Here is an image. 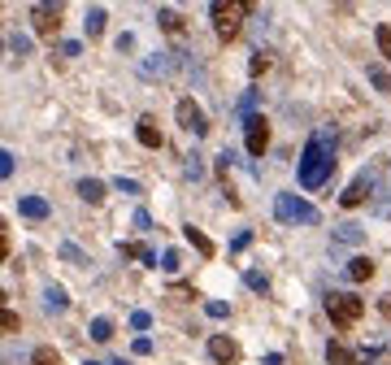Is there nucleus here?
Returning <instances> with one entry per match:
<instances>
[{"label": "nucleus", "instance_id": "f257e3e1", "mask_svg": "<svg viewBox=\"0 0 391 365\" xmlns=\"http://www.w3.org/2000/svg\"><path fill=\"white\" fill-rule=\"evenodd\" d=\"M330 174H335V130L330 135L318 130V135L304 144V152H300V187L318 192V187L330 182Z\"/></svg>", "mask_w": 391, "mask_h": 365}, {"label": "nucleus", "instance_id": "f03ea898", "mask_svg": "<svg viewBox=\"0 0 391 365\" xmlns=\"http://www.w3.org/2000/svg\"><path fill=\"white\" fill-rule=\"evenodd\" d=\"M244 0H213L209 5V18H213V31L218 39H235L240 35V26H244Z\"/></svg>", "mask_w": 391, "mask_h": 365}, {"label": "nucleus", "instance_id": "7ed1b4c3", "mask_svg": "<svg viewBox=\"0 0 391 365\" xmlns=\"http://www.w3.org/2000/svg\"><path fill=\"white\" fill-rule=\"evenodd\" d=\"M274 218L283 222V226H313L318 222V209H313L309 200H300V196H292V192H278L274 196Z\"/></svg>", "mask_w": 391, "mask_h": 365}, {"label": "nucleus", "instance_id": "20e7f679", "mask_svg": "<svg viewBox=\"0 0 391 365\" xmlns=\"http://www.w3.org/2000/svg\"><path fill=\"white\" fill-rule=\"evenodd\" d=\"M326 313H330L335 326H352V322H361L365 300H361L356 292H330V296H326Z\"/></svg>", "mask_w": 391, "mask_h": 365}, {"label": "nucleus", "instance_id": "39448f33", "mask_svg": "<svg viewBox=\"0 0 391 365\" xmlns=\"http://www.w3.org/2000/svg\"><path fill=\"white\" fill-rule=\"evenodd\" d=\"M374 187H378V174H374V170H361V174L348 182V192L339 196V204H344V209H356V204H365V200H374Z\"/></svg>", "mask_w": 391, "mask_h": 365}, {"label": "nucleus", "instance_id": "423d86ee", "mask_svg": "<svg viewBox=\"0 0 391 365\" xmlns=\"http://www.w3.org/2000/svg\"><path fill=\"white\" fill-rule=\"evenodd\" d=\"M178 126L187 130V135H196V140L209 130V118H204V109H200L192 96H187V100H178Z\"/></svg>", "mask_w": 391, "mask_h": 365}, {"label": "nucleus", "instance_id": "0eeeda50", "mask_svg": "<svg viewBox=\"0 0 391 365\" xmlns=\"http://www.w3.org/2000/svg\"><path fill=\"white\" fill-rule=\"evenodd\" d=\"M244 130H248V152H252V156H261V152L270 148V122H266V118L248 113V118H244Z\"/></svg>", "mask_w": 391, "mask_h": 365}, {"label": "nucleus", "instance_id": "6e6552de", "mask_svg": "<svg viewBox=\"0 0 391 365\" xmlns=\"http://www.w3.org/2000/svg\"><path fill=\"white\" fill-rule=\"evenodd\" d=\"M209 357H213L218 365H235L240 361V344H235L230 335H213L209 339Z\"/></svg>", "mask_w": 391, "mask_h": 365}, {"label": "nucleus", "instance_id": "1a4fd4ad", "mask_svg": "<svg viewBox=\"0 0 391 365\" xmlns=\"http://www.w3.org/2000/svg\"><path fill=\"white\" fill-rule=\"evenodd\" d=\"M361 240H365V226L344 222V226H335V235H330V252H339V248H356Z\"/></svg>", "mask_w": 391, "mask_h": 365}, {"label": "nucleus", "instance_id": "9d476101", "mask_svg": "<svg viewBox=\"0 0 391 365\" xmlns=\"http://www.w3.org/2000/svg\"><path fill=\"white\" fill-rule=\"evenodd\" d=\"M44 309H48V313H66V309H70V296H66V287L48 283V287H44Z\"/></svg>", "mask_w": 391, "mask_h": 365}, {"label": "nucleus", "instance_id": "9b49d317", "mask_svg": "<svg viewBox=\"0 0 391 365\" xmlns=\"http://www.w3.org/2000/svg\"><path fill=\"white\" fill-rule=\"evenodd\" d=\"M135 140H139L144 148H161V130H156V118H139Z\"/></svg>", "mask_w": 391, "mask_h": 365}, {"label": "nucleus", "instance_id": "f8f14e48", "mask_svg": "<svg viewBox=\"0 0 391 365\" xmlns=\"http://www.w3.org/2000/svg\"><path fill=\"white\" fill-rule=\"evenodd\" d=\"M182 235H187V244L200 252V256H218V244L213 240H209V235L200 230V226H187V230H182Z\"/></svg>", "mask_w": 391, "mask_h": 365}, {"label": "nucleus", "instance_id": "ddd939ff", "mask_svg": "<svg viewBox=\"0 0 391 365\" xmlns=\"http://www.w3.org/2000/svg\"><path fill=\"white\" fill-rule=\"evenodd\" d=\"M18 214L31 218V222H39V218H48V200H39V196H22V200H18Z\"/></svg>", "mask_w": 391, "mask_h": 365}, {"label": "nucleus", "instance_id": "4468645a", "mask_svg": "<svg viewBox=\"0 0 391 365\" xmlns=\"http://www.w3.org/2000/svg\"><path fill=\"white\" fill-rule=\"evenodd\" d=\"M31 22H35V35H44V39H52V35H57V13H48L44 5L31 13Z\"/></svg>", "mask_w": 391, "mask_h": 365}, {"label": "nucleus", "instance_id": "2eb2a0df", "mask_svg": "<svg viewBox=\"0 0 391 365\" xmlns=\"http://www.w3.org/2000/svg\"><path fill=\"white\" fill-rule=\"evenodd\" d=\"M348 278H352V283H370V278H374V261H370V256H352V261H348Z\"/></svg>", "mask_w": 391, "mask_h": 365}, {"label": "nucleus", "instance_id": "dca6fc26", "mask_svg": "<svg viewBox=\"0 0 391 365\" xmlns=\"http://www.w3.org/2000/svg\"><path fill=\"white\" fill-rule=\"evenodd\" d=\"M78 196H83L87 204H100L104 200V182L100 178H83V182H78Z\"/></svg>", "mask_w": 391, "mask_h": 365}, {"label": "nucleus", "instance_id": "f3484780", "mask_svg": "<svg viewBox=\"0 0 391 365\" xmlns=\"http://www.w3.org/2000/svg\"><path fill=\"white\" fill-rule=\"evenodd\" d=\"M370 209H374V218H391V187H374Z\"/></svg>", "mask_w": 391, "mask_h": 365}, {"label": "nucleus", "instance_id": "a211bd4d", "mask_svg": "<svg viewBox=\"0 0 391 365\" xmlns=\"http://www.w3.org/2000/svg\"><path fill=\"white\" fill-rule=\"evenodd\" d=\"M122 256H139L144 266H152V270H156V252H152V248H144V244H122Z\"/></svg>", "mask_w": 391, "mask_h": 365}, {"label": "nucleus", "instance_id": "6ab92c4d", "mask_svg": "<svg viewBox=\"0 0 391 365\" xmlns=\"http://www.w3.org/2000/svg\"><path fill=\"white\" fill-rule=\"evenodd\" d=\"M156 22H161L166 35H178V31H182V18H178L174 9H161V13H156Z\"/></svg>", "mask_w": 391, "mask_h": 365}, {"label": "nucleus", "instance_id": "aec40b11", "mask_svg": "<svg viewBox=\"0 0 391 365\" xmlns=\"http://www.w3.org/2000/svg\"><path fill=\"white\" fill-rule=\"evenodd\" d=\"M26 52H31V39H26L22 31H9V57H18V61H22Z\"/></svg>", "mask_w": 391, "mask_h": 365}, {"label": "nucleus", "instance_id": "412c9836", "mask_svg": "<svg viewBox=\"0 0 391 365\" xmlns=\"http://www.w3.org/2000/svg\"><path fill=\"white\" fill-rule=\"evenodd\" d=\"M326 361H330V365H352L356 357H352L344 344H326Z\"/></svg>", "mask_w": 391, "mask_h": 365}, {"label": "nucleus", "instance_id": "4be33fe9", "mask_svg": "<svg viewBox=\"0 0 391 365\" xmlns=\"http://www.w3.org/2000/svg\"><path fill=\"white\" fill-rule=\"evenodd\" d=\"M92 339H96V344H109V339H113V322L109 318H96L92 322Z\"/></svg>", "mask_w": 391, "mask_h": 365}, {"label": "nucleus", "instance_id": "5701e85b", "mask_svg": "<svg viewBox=\"0 0 391 365\" xmlns=\"http://www.w3.org/2000/svg\"><path fill=\"white\" fill-rule=\"evenodd\" d=\"M365 74H370V83H374L378 92H391V74H387L383 66H365Z\"/></svg>", "mask_w": 391, "mask_h": 365}, {"label": "nucleus", "instance_id": "b1692460", "mask_svg": "<svg viewBox=\"0 0 391 365\" xmlns=\"http://www.w3.org/2000/svg\"><path fill=\"white\" fill-rule=\"evenodd\" d=\"M374 44H378L383 57L391 61V26H387V22H383V26H374Z\"/></svg>", "mask_w": 391, "mask_h": 365}, {"label": "nucleus", "instance_id": "393cba45", "mask_svg": "<svg viewBox=\"0 0 391 365\" xmlns=\"http://www.w3.org/2000/svg\"><path fill=\"white\" fill-rule=\"evenodd\" d=\"M170 70V57H166V52H152V61H144V74L152 78V74H166Z\"/></svg>", "mask_w": 391, "mask_h": 365}, {"label": "nucleus", "instance_id": "a878e982", "mask_svg": "<svg viewBox=\"0 0 391 365\" xmlns=\"http://www.w3.org/2000/svg\"><path fill=\"white\" fill-rule=\"evenodd\" d=\"M83 26H87V35L96 39V35L104 31V9H87V22H83Z\"/></svg>", "mask_w": 391, "mask_h": 365}, {"label": "nucleus", "instance_id": "bb28decb", "mask_svg": "<svg viewBox=\"0 0 391 365\" xmlns=\"http://www.w3.org/2000/svg\"><path fill=\"white\" fill-rule=\"evenodd\" d=\"M31 365H61V357H57V348H35Z\"/></svg>", "mask_w": 391, "mask_h": 365}, {"label": "nucleus", "instance_id": "cd10ccee", "mask_svg": "<svg viewBox=\"0 0 391 365\" xmlns=\"http://www.w3.org/2000/svg\"><path fill=\"white\" fill-rule=\"evenodd\" d=\"M61 256H66V261H70V266H83V270H87V266H92V261H87V256H83V252H78V248H74V244H61Z\"/></svg>", "mask_w": 391, "mask_h": 365}, {"label": "nucleus", "instance_id": "c85d7f7f", "mask_svg": "<svg viewBox=\"0 0 391 365\" xmlns=\"http://www.w3.org/2000/svg\"><path fill=\"white\" fill-rule=\"evenodd\" d=\"M18 326H22V322H18V313H13V309L0 313V330H5V335H18Z\"/></svg>", "mask_w": 391, "mask_h": 365}, {"label": "nucleus", "instance_id": "c756f323", "mask_svg": "<svg viewBox=\"0 0 391 365\" xmlns=\"http://www.w3.org/2000/svg\"><path fill=\"white\" fill-rule=\"evenodd\" d=\"M244 278H248V287H252V292H261V296L270 292V283H266V274H256V270H248Z\"/></svg>", "mask_w": 391, "mask_h": 365}, {"label": "nucleus", "instance_id": "7c9ffc66", "mask_svg": "<svg viewBox=\"0 0 391 365\" xmlns=\"http://www.w3.org/2000/svg\"><path fill=\"white\" fill-rule=\"evenodd\" d=\"M266 70H270V52L256 48V52H252V74H266Z\"/></svg>", "mask_w": 391, "mask_h": 365}, {"label": "nucleus", "instance_id": "2f4dec72", "mask_svg": "<svg viewBox=\"0 0 391 365\" xmlns=\"http://www.w3.org/2000/svg\"><path fill=\"white\" fill-rule=\"evenodd\" d=\"M178 261H182V256H178V252L170 248V252L161 256V270H166V274H174V270H178Z\"/></svg>", "mask_w": 391, "mask_h": 365}, {"label": "nucleus", "instance_id": "473e14b6", "mask_svg": "<svg viewBox=\"0 0 391 365\" xmlns=\"http://www.w3.org/2000/svg\"><path fill=\"white\" fill-rule=\"evenodd\" d=\"M200 174H204V161L192 152V156H187V178H200Z\"/></svg>", "mask_w": 391, "mask_h": 365}, {"label": "nucleus", "instance_id": "72a5a7b5", "mask_svg": "<svg viewBox=\"0 0 391 365\" xmlns=\"http://www.w3.org/2000/svg\"><path fill=\"white\" fill-rule=\"evenodd\" d=\"M204 313H209V318H226V313H230V309H226L222 300H209V304H204Z\"/></svg>", "mask_w": 391, "mask_h": 365}, {"label": "nucleus", "instance_id": "f704fd0d", "mask_svg": "<svg viewBox=\"0 0 391 365\" xmlns=\"http://www.w3.org/2000/svg\"><path fill=\"white\" fill-rule=\"evenodd\" d=\"M130 326H135V330H148V326H152V313H130Z\"/></svg>", "mask_w": 391, "mask_h": 365}, {"label": "nucleus", "instance_id": "c9c22d12", "mask_svg": "<svg viewBox=\"0 0 391 365\" xmlns=\"http://www.w3.org/2000/svg\"><path fill=\"white\" fill-rule=\"evenodd\" d=\"M118 192H126V196H139V182H135V178H118Z\"/></svg>", "mask_w": 391, "mask_h": 365}, {"label": "nucleus", "instance_id": "e433bc0d", "mask_svg": "<svg viewBox=\"0 0 391 365\" xmlns=\"http://www.w3.org/2000/svg\"><path fill=\"white\" fill-rule=\"evenodd\" d=\"M0 174H5V178L13 174V152H5V156H0Z\"/></svg>", "mask_w": 391, "mask_h": 365}, {"label": "nucleus", "instance_id": "4c0bfd02", "mask_svg": "<svg viewBox=\"0 0 391 365\" xmlns=\"http://www.w3.org/2000/svg\"><path fill=\"white\" fill-rule=\"evenodd\" d=\"M152 352V339H135V357H148Z\"/></svg>", "mask_w": 391, "mask_h": 365}, {"label": "nucleus", "instance_id": "58836bf2", "mask_svg": "<svg viewBox=\"0 0 391 365\" xmlns=\"http://www.w3.org/2000/svg\"><path fill=\"white\" fill-rule=\"evenodd\" d=\"M44 9H48V13H61V9H66V0H44Z\"/></svg>", "mask_w": 391, "mask_h": 365}, {"label": "nucleus", "instance_id": "ea45409f", "mask_svg": "<svg viewBox=\"0 0 391 365\" xmlns=\"http://www.w3.org/2000/svg\"><path fill=\"white\" fill-rule=\"evenodd\" d=\"M378 309H383V313H387V318H391V296H383V300H378Z\"/></svg>", "mask_w": 391, "mask_h": 365}, {"label": "nucleus", "instance_id": "a19ab883", "mask_svg": "<svg viewBox=\"0 0 391 365\" xmlns=\"http://www.w3.org/2000/svg\"><path fill=\"white\" fill-rule=\"evenodd\" d=\"M256 5H261V0H244V9H256Z\"/></svg>", "mask_w": 391, "mask_h": 365}, {"label": "nucleus", "instance_id": "79ce46f5", "mask_svg": "<svg viewBox=\"0 0 391 365\" xmlns=\"http://www.w3.org/2000/svg\"><path fill=\"white\" fill-rule=\"evenodd\" d=\"M113 365H130V361H122V357H118V361H113Z\"/></svg>", "mask_w": 391, "mask_h": 365}, {"label": "nucleus", "instance_id": "37998d69", "mask_svg": "<svg viewBox=\"0 0 391 365\" xmlns=\"http://www.w3.org/2000/svg\"><path fill=\"white\" fill-rule=\"evenodd\" d=\"M87 365H100V361H87Z\"/></svg>", "mask_w": 391, "mask_h": 365}]
</instances>
